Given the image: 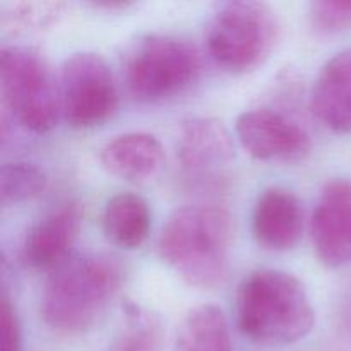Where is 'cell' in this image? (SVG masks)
<instances>
[{
    "instance_id": "obj_1",
    "label": "cell",
    "mask_w": 351,
    "mask_h": 351,
    "mask_svg": "<svg viewBox=\"0 0 351 351\" xmlns=\"http://www.w3.org/2000/svg\"><path fill=\"white\" fill-rule=\"evenodd\" d=\"M232 216L221 206L178 208L161 232L160 256L189 287L219 288L228 278Z\"/></svg>"
},
{
    "instance_id": "obj_2",
    "label": "cell",
    "mask_w": 351,
    "mask_h": 351,
    "mask_svg": "<svg viewBox=\"0 0 351 351\" xmlns=\"http://www.w3.org/2000/svg\"><path fill=\"white\" fill-rule=\"evenodd\" d=\"M122 285L113 257L88 254L67 259L48 276L41 297L45 324L60 335H81L99 322Z\"/></svg>"
},
{
    "instance_id": "obj_3",
    "label": "cell",
    "mask_w": 351,
    "mask_h": 351,
    "mask_svg": "<svg viewBox=\"0 0 351 351\" xmlns=\"http://www.w3.org/2000/svg\"><path fill=\"white\" fill-rule=\"evenodd\" d=\"M315 314L304 285L280 269L247 276L237 291L240 331L259 345H291L314 328Z\"/></svg>"
},
{
    "instance_id": "obj_4",
    "label": "cell",
    "mask_w": 351,
    "mask_h": 351,
    "mask_svg": "<svg viewBox=\"0 0 351 351\" xmlns=\"http://www.w3.org/2000/svg\"><path fill=\"white\" fill-rule=\"evenodd\" d=\"M278 36L280 21L269 3L237 0L213 14L206 27V47L223 71L245 74L269 58Z\"/></svg>"
},
{
    "instance_id": "obj_5",
    "label": "cell",
    "mask_w": 351,
    "mask_h": 351,
    "mask_svg": "<svg viewBox=\"0 0 351 351\" xmlns=\"http://www.w3.org/2000/svg\"><path fill=\"white\" fill-rule=\"evenodd\" d=\"M202 71L191 41L171 34L141 38L125 58V84L134 99L154 103L191 88Z\"/></svg>"
},
{
    "instance_id": "obj_6",
    "label": "cell",
    "mask_w": 351,
    "mask_h": 351,
    "mask_svg": "<svg viewBox=\"0 0 351 351\" xmlns=\"http://www.w3.org/2000/svg\"><path fill=\"white\" fill-rule=\"evenodd\" d=\"M0 88L14 119L34 134L57 127L62 112L60 89L47 58L33 47L10 45L0 51Z\"/></svg>"
},
{
    "instance_id": "obj_7",
    "label": "cell",
    "mask_w": 351,
    "mask_h": 351,
    "mask_svg": "<svg viewBox=\"0 0 351 351\" xmlns=\"http://www.w3.org/2000/svg\"><path fill=\"white\" fill-rule=\"evenodd\" d=\"M60 99L65 120L75 129H91L113 115L119 105L108 62L95 51L67 57L60 71Z\"/></svg>"
},
{
    "instance_id": "obj_8",
    "label": "cell",
    "mask_w": 351,
    "mask_h": 351,
    "mask_svg": "<svg viewBox=\"0 0 351 351\" xmlns=\"http://www.w3.org/2000/svg\"><path fill=\"white\" fill-rule=\"evenodd\" d=\"M235 130L243 149L259 161L293 160L311 147V137L297 120L271 108L240 113Z\"/></svg>"
},
{
    "instance_id": "obj_9",
    "label": "cell",
    "mask_w": 351,
    "mask_h": 351,
    "mask_svg": "<svg viewBox=\"0 0 351 351\" xmlns=\"http://www.w3.org/2000/svg\"><path fill=\"white\" fill-rule=\"evenodd\" d=\"M315 256L329 269L351 263V180L335 178L324 185L311 221Z\"/></svg>"
},
{
    "instance_id": "obj_10",
    "label": "cell",
    "mask_w": 351,
    "mask_h": 351,
    "mask_svg": "<svg viewBox=\"0 0 351 351\" xmlns=\"http://www.w3.org/2000/svg\"><path fill=\"white\" fill-rule=\"evenodd\" d=\"M177 156L194 178H216L235 158L228 129L211 117H191L178 130Z\"/></svg>"
},
{
    "instance_id": "obj_11",
    "label": "cell",
    "mask_w": 351,
    "mask_h": 351,
    "mask_svg": "<svg viewBox=\"0 0 351 351\" xmlns=\"http://www.w3.org/2000/svg\"><path fill=\"white\" fill-rule=\"evenodd\" d=\"M82 223L79 202H65L34 223L26 233L21 249L24 264L33 269H50L67 261L69 250L77 240Z\"/></svg>"
},
{
    "instance_id": "obj_12",
    "label": "cell",
    "mask_w": 351,
    "mask_h": 351,
    "mask_svg": "<svg viewBox=\"0 0 351 351\" xmlns=\"http://www.w3.org/2000/svg\"><path fill=\"white\" fill-rule=\"evenodd\" d=\"M252 230L257 243L264 249L276 252L293 249L304 232L300 199L288 189H266L254 208Z\"/></svg>"
},
{
    "instance_id": "obj_13",
    "label": "cell",
    "mask_w": 351,
    "mask_h": 351,
    "mask_svg": "<svg viewBox=\"0 0 351 351\" xmlns=\"http://www.w3.org/2000/svg\"><path fill=\"white\" fill-rule=\"evenodd\" d=\"M311 110L331 132H351V48L322 65L312 88Z\"/></svg>"
},
{
    "instance_id": "obj_14",
    "label": "cell",
    "mask_w": 351,
    "mask_h": 351,
    "mask_svg": "<svg viewBox=\"0 0 351 351\" xmlns=\"http://www.w3.org/2000/svg\"><path fill=\"white\" fill-rule=\"evenodd\" d=\"M99 161L103 168L115 177L129 182H143L161 170L165 149L153 134L127 132L103 146Z\"/></svg>"
},
{
    "instance_id": "obj_15",
    "label": "cell",
    "mask_w": 351,
    "mask_h": 351,
    "mask_svg": "<svg viewBox=\"0 0 351 351\" xmlns=\"http://www.w3.org/2000/svg\"><path fill=\"white\" fill-rule=\"evenodd\" d=\"M151 230L149 204L132 192L117 194L103 211V232L113 245L134 250L147 240Z\"/></svg>"
},
{
    "instance_id": "obj_16",
    "label": "cell",
    "mask_w": 351,
    "mask_h": 351,
    "mask_svg": "<svg viewBox=\"0 0 351 351\" xmlns=\"http://www.w3.org/2000/svg\"><path fill=\"white\" fill-rule=\"evenodd\" d=\"M173 351H232L228 321L219 307L201 304L182 319Z\"/></svg>"
},
{
    "instance_id": "obj_17",
    "label": "cell",
    "mask_w": 351,
    "mask_h": 351,
    "mask_svg": "<svg viewBox=\"0 0 351 351\" xmlns=\"http://www.w3.org/2000/svg\"><path fill=\"white\" fill-rule=\"evenodd\" d=\"M69 5L57 0H21L0 7V26L14 36L38 34L51 29L64 19Z\"/></svg>"
},
{
    "instance_id": "obj_18",
    "label": "cell",
    "mask_w": 351,
    "mask_h": 351,
    "mask_svg": "<svg viewBox=\"0 0 351 351\" xmlns=\"http://www.w3.org/2000/svg\"><path fill=\"white\" fill-rule=\"evenodd\" d=\"M47 175L40 167L27 161L5 163L0 170V202L3 208L36 197L47 187Z\"/></svg>"
},
{
    "instance_id": "obj_19",
    "label": "cell",
    "mask_w": 351,
    "mask_h": 351,
    "mask_svg": "<svg viewBox=\"0 0 351 351\" xmlns=\"http://www.w3.org/2000/svg\"><path fill=\"white\" fill-rule=\"evenodd\" d=\"M160 324L153 315L130 305L127 326L106 351H158Z\"/></svg>"
},
{
    "instance_id": "obj_20",
    "label": "cell",
    "mask_w": 351,
    "mask_h": 351,
    "mask_svg": "<svg viewBox=\"0 0 351 351\" xmlns=\"http://www.w3.org/2000/svg\"><path fill=\"white\" fill-rule=\"evenodd\" d=\"M308 23L322 36L348 31L351 29V2L315 0L308 5Z\"/></svg>"
},
{
    "instance_id": "obj_21",
    "label": "cell",
    "mask_w": 351,
    "mask_h": 351,
    "mask_svg": "<svg viewBox=\"0 0 351 351\" xmlns=\"http://www.w3.org/2000/svg\"><path fill=\"white\" fill-rule=\"evenodd\" d=\"M23 348V332L17 312L9 298H2V346L0 351H21Z\"/></svg>"
}]
</instances>
